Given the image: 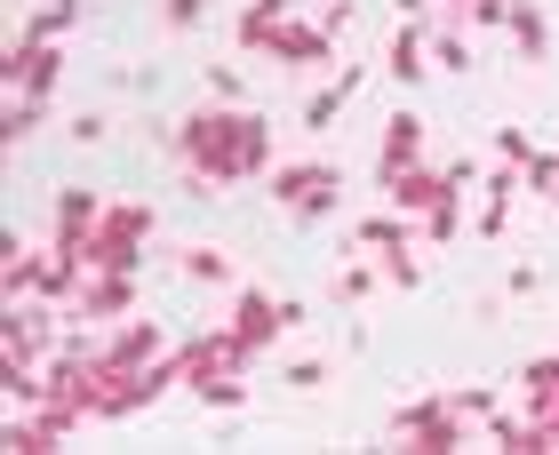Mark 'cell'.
<instances>
[{"instance_id": "ba28073f", "label": "cell", "mask_w": 559, "mask_h": 455, "mask_svg": "<svg viewBox=\"0 0 559 455\" xmlns=\"http://www.w3.org/2000/svg\"><path fill=\"white\" fill-rule=\"evenodd\" d=\"M224 327H233V336H240L248 351H264V344L280 336V327H288V312H280V296H264V288H240V303H233V320H224Z\"/></svg>"}, {"instance_id": "7c38bea8", "label": "cell", "mask_w": 559, "mask_h": 455, "mask_svg": "<svg viewBox=\"0 0 559 455\" xmlns=\"http://www.w3.org/2000/svg\"><path fill=\"white\" fill-rule=\"evenodd\" d=\"M503 33L520 40V57H527V64H544V48H551V24H544V9H536V0H512Z\"/></svg>"}, {"instance_id": "836d02e7", "label": "cell", "mask_w": 559, "mask_h": 455, "mask_svg": "<svg viewBox=\"0 0 559 455\" xmlns=\"http://www.w3.org/2000/svg\"><path fill=\"white\" fill-rule=\"evenodd\" d=\"M455 9H464V0H455Z\"/></svg>"}, {"instance_id": "ac0fdd59", "label": "cell", "mask_w": 559, "mask_h": 455, "mask_svg": "<svg viewBox=\"0 0 559 455\" xmlns=\"http://www.w3.org/2000/svg\"><path fill=\"white\" fill-rule=\"evenodd\" d=\"M360 81H368V72H344V81H336V88H320V96H312V105H304V129H328V120H336V112L352 105V88H360Z\"/></svg>"}, {"instance_id": "3957f363", "label": "cell", "mask_w": 559, "mask_h": 455, "mask_svg": "<svg viewBox=\"0 0 559 455\" xmlns=\"http://www.w3.org/2000/svg\"><path fill=\"white\" fill-rule=\"evenodd\" d=\"M272 200H280L288 216L320 224L328 208H336V168H328V160H288V168H272Z\"/></svg>"}, {"instance_id": "cb8c5ba5", "label": "cell", "mask_w": 559, "mask_h": 455, "mask_svg": "<svg viewBox=\"0 0 559 455\" xmlns=\"http://www.w3.org/2000/svg\"><path fill=\"white\" fill-rule=\"evenodd\" d=\"M520 192H544V200L559 192V152H536V160L520 168Z\"/></svg>"}, {"instance_id": "5b68a950", "label": "cell", "mask_w": 559, "mask_h": 455, "mask_svg": "<svg viewBox=\"0 0 559 455\" xmlns=\"http://www.w3.org/2000/svg\"><path fill=\"white\" fill-rule=\"evenodd\" d=\"M0 72H9L16 96H40V105H48V96H57V81H64V48H57V40H16Z\"/></svg>"}, {"instance_id": "8fae6325", "label": "cell", "mask_w": 559, "mask_h": 455, "mask_svg": "<svg viewBox=\"0 0 559 455\" xmlns=\"http://www.w3.org/2000/svg\"><path fill=\"white\" fill-rule=\"evenodd\" d=\"M488 440H496V455H544L536 416H512V408H496V416H488Z\"/></svg>"}, {"instance_id": "d4e9b609", "label": "cell", "mask_w": 559, "mask_h": 455, "mask_svg": "<svg viewBox=\"0 0 559 455\" xmlns=\"http://www.w3.org/2000/svg\"><path fill=\"white\" fill-rule=\"evenodd\" d=\"M376 264H384V280H392V288H416V280H424V264L408 256V248H384Z\"/></svg>"}, {"instance_id": "83f0119b", "label": "cell", "mask_w": 559, "mask_h": 455, "mask_svg": "<svg viewBox=\"0 0 559 455\" xmlns=\"http://www.w3.org/2000/svg\"><path fill=\"white\" fill-rule=\"evenodd\" d=\"M512 16V0H464V24H503Z\"/></svg>"}, {"instance_id": "d6a6232c", "label": "cell", "mask_w": 559, "mask_h": 455, "mask_svg": "<svg viewBox=\"0 0 559 455\" xmlns=\"http://www.w3.org/2000/svg\"><path fill=\"white\" fill-rule=\"evenodd\" d=\"M280 9H304V0H280Z\"/></svg>"}, {"instance_id": "e0dca14e", "label": "cell", "mask_w": 559, "mask_h": 455, "mask_svg": "<svg viewBox=\"0 0 559 455\" xmlns=\"http://www.w3.org/2000/svg\"><path fill=\"white\" fill-rule=\"evenodd\" d=\"M520 392H527V408H559V360H551V351L520 368Z\"/></svg>"}, {"instance_id": "f1b7e54d", "label": "cell", "mask_w": 559, "mask_h": 455, "mask_svg": "<svg viewBox=\"0 0 559 455\" xmlns=\"http://www.w3.org/2000/svg\"><path fill=\"white\" fill-rule=\"evenodd\" d=\"M503 224H512V200H488V208H479V232L503 240Z\"/></svg>"}, {"instance_id": "44dd1931", "label": "cell", "mask_w": 559, "mask_h": 455, "mask_svg": "<svg viewBox=\"0 0 559 455\" xmlns=\"http://www.w3.org/2000/svg\"><path fill=\"white\" fill-rule=\"evenodd\" d=\"M376 280H384V264H376V256H360V264H344L336 272V303H360Z\"/></svg>"}, {"instance_id": "f546056e", "label": "cell", "mask_w": 559, "mask_h": 455, "mask_svg": "<svg viewBox=\"0 0 559 455\" xmlns=\"http://www.w3.org/2000/svg\"><path fill=\"white\" fill-rule=\"evenodd\" d=\"M112 129H105V112H81V120H72V144H105Z\"/></svg>"}, {"instance_id": "7a4b0ae2", "label": "cell", "mask_w": 559, "mask_h": 455, "mask_svg": "<svg viewBox=\"0 0 559 455\" xmlns=\"http://www.w3.org/2000/svg\"><path fill=\"white\" fill-rule=\"evenodd\" d=\"M144 240H152V208L144 200H112L105 216H96V232H88V272H136L144 264Z\"/></svg>"}, {"instance_id": "52a82bcc", "label": "cell", "mask_w": 559, "mask_h": 455, "mask_svg": "<svg viewBox=\"0 0 559 455\" xmlns=\"http://www.w3.org/2000/svg\"><path fill=\"white\" fill-rule=\"evenodd\" d=\"M384 192H392V208H400V216H416V224H424V216L440 208L448 192H464V184H455L448 168H431V160H416V168H400V176H392Z\"/></svg>"}, {"instance_id": "603a6c76", "label": "cell", "mask_w": 559, "mask_h": 455, "mask_svg": "<svg viewBox=\"0 0 559 455\" xmlns=\"http://www.w3.org/2000/svg\"><path fill=\"white\" fill-rule=\"evenodd\" d=\"M185 272H192V280H209V288H224V280H233L224 248H185Z\"/></svg>"}, {"instance_id": "30bf717a", "label": "cell", "mask_w": 559, "mask_h": 455, "mask_svg": "<svg viewBox=\"0 0 559 455\" xmlns=\"http://www.w3.org/2000/svg\"><path fill=\"white\" fill-rule=\"evenodd\" d=\"M424 232H416V216H360V232H352V256H384V248H416Z\"/></svg>"}, {"instance_id": "484cf974", "label": "cell", "mask_w": 559, "mask_h": 455, "mask_svg": "<svg viewBox=\"0 0 559 455\" xmlns=\"http://www.w3.org/2000/svg\"><path fill=\"white\" fill-rule=\"evenodd\" d=\"M280 384H296V392H320V384H328V360H288V368H280Z\"/></svg>"}, {"instance_id": "6da1fadb", "label": "cell", "mask_w": 559, "mask_h": 455, "mask_svg": "<svg viewBox=\"0 0 559 455\" xmlns=\"http://www.w3.org/2000/svg\"><path fill=\"white\" fill-rule=\"evenodd\" d=\"M392 447H408V455H455V447H472V416L455 408V392L408 399V408H392Z\"/></svg>"}, {"instance_id": "4316f807", "label": "cell", "mask_w": 559, "mask_h": 455, "mask_svg": "<svg viewBox=\"0 0 559 455\" xmlns=\"http://www.w3.org/2000/svg\"><path fill=\"white\" fill-rule=\"evenodd\" d=\"M496 152H503V160H512V168H527V160H536V144H527L520 129H496Z\"/></svg>"}, {"instance_id": "e575fe53", "label": "cell", "mask_w": 559, "mask_h": 455, "mask_svg": "<svg viewBox=\"0 0 559 455\" xmlns=\"http://www.w3.org/2000/svg\"><path fill=\"white\" fill-rule=\"evenodd\" d=\"M551 200H559V192H551Z\"/></svg>"}, {"instance_id": "1f68e13d", "label": "cell", "mask_w": 559, "mask_h": 455, "mask_svg": "<svg viewBox=\"0 0 559 455\" xmlns=\"http://www.w3.org/2000/svg\"><path fill=\"white\" fill-rule=\"evenodd\" d=\"M168 24L185 33V24H200V0H168Z\"/></svg>"}, {"instance_id": "8992f818", "label": "cell", "mask_w": 559, "mask_h": 455, "mask_svg": "<svg viewBox=\"0 0 559 455\" xmlns=\"http://www.w3.org/2000/svg\"><path fill=\"white\" fill-rule=\"evenodd\" d=\"M264 57H280V64H296V72H312V64H336V33L328 24H312V16H280V33H272V48Z\"/></svg>"}, {"instance_id": "9a60e30c", "label": "cell", "mask_w": 559, "mask_h": 455, "mask_svg": "<svg viewBox=\"0 0 559 455\" xmlns=\"http://www.w3.org/2000/svg\"><path fill=\"white\" fill-rule=\"evenodd\" d=\"M280 16H296V9H280V0H248V9H240V48H272Z\"/></svg>"}, {"instance_id": "d6986e66", "label": "cell", "mask_w": 559, "mask_h": 455, "mask_svg": "<svg viewBox=\"0 0 559 455\" xmlns=\"http://www.w3.org/2000/svg\"><path fill=\"white\" fill-rule=\"evenodd\" d=\"M40 120H48V105H40V96H9V120H0V144H24V136L40 129Z\"/></svg>"}, {"instance_id": "ffe728a7", "label": "cell", "mask_w": 559, "mask_h": 455, "mask_svg": "<svg viewBox=\"0 0 559 455\" xmlns=\"http://www.w3.org/2000/svg\"><path fill=\"white\" fill-rule=\"evenodd\" d=\"M192 399L200 408H240L248 384H240V368H224V375H209V384H192Z\"/></svg>"}, {"instance_id": "4dcf8cb0", "label": "cell", "mask_w": 559, "mask_h": 455, "mask_svg": "<svg viewBox=\"0 0 559 455\" xmlns=\"http://www.w3.org/2000/svg\"><path fill=\"white\" fill-rule=\"evenodd\" d=\"M536 416V432H544V455H559V408H527Z\"/></svg>"}, {"instance_id": "5bb4252c", "label": "cell", "mask_w": 559, "mask_h": 455, "mask_svg": "<svg viewBox=\"0 0 559 455\" xmlns=\"http://www.w3.org/2000/svg\"><path fill=\"white\" fill-rule=\"evenodd\" d=\"M48 447H57V423L40 408H16L9 416V455H48Z\"/></svg>"}, {"instance_id": "277c9868", "label": "cell", "mask_w": 559, "mask_h": 455, "mask_svg": "<svg viewBox=\"0 0 559 455\" xmlns=\"http://www.w3.org/2000/svg\"><path fill=\"white\" fill-rule=\"evenodd\" d=\"M129 312H136V272H88L81 296L64 303L72 327H112V320H129Z\"/></svg>"}, {"instance_id": "2e32d148", "label": "cell", "mask_w": 559, "mask_h": 455, "mask_svg": "<svg viewBox=\"0 0 559 455\" xmlns=\"http://www.w3.org/2000/svg\"><path fill=\"white\" fill-rule=\"evenodd\" d=\"M72 16H81V0H40L33 24H24L16 40H64V33H72Z\"/></svg>"}, {"instance_id": "9c48e42d", "label": "cell", "mask_w": 559, "mask_h": 455, "mask_svg": "<svg viewBox=\"0 0 559 455\" xmlns=\"http://www.w3.org/2000/svg\"><path fill=\"white\" fill-rule=\"evenodd\" d=\"M424 160V120L416 112H392L384 120V152H376V184H392L400 168H416Z\"/></svg>"}, {"instance_id": "4fadbf2b", "label": "cell", "mask_w": 559, "mask_h": 455, "mask_svg": "<svg viewBox=\"0 0 559 455\" xmlns=\"http://www.w3.org/2000/svg\"><path fill=\"white\" fill-rule=\"evenodd\" d=\"M424 72H431V64H424V24H416V16H400V33H392V81H400V88H416Z\"/></svg>"}, {"instance_id": "7402d4cb", "label": "cell", "mask_w": 559, "mask_h": 455, "mask_svg": "<svg viewBox=\"0 0 559 455\" xmlns=\"http://www.w3.org/2000/svg\"><path fill=\"white\" fill-rule=\"evenodd\" d=\"M416 232H424V240H455V232H464V200H455V192H448V200H440V208H431V216L416 224Z\"/></svg>"}]
</instances>
